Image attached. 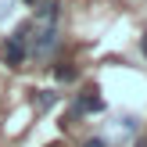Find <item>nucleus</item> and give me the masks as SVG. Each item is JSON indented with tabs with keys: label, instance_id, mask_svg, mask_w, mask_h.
Masks as SVG:
<instances>
[{
	"label": "nucleus",
	"instance_id": "nucleus-9",
	"mask_svg": "<svg viewBox=\"0 0 147 147\" xmlns=\"http://www.w3.org/2000/svg\"><path fill=\"white\" fill-rule=\"evenodd\" d=\"M25 4H36V0H25Z\"/></svg>",
	"mask_w": 147,
	"mask_h": 147
},
{
	"label": "nucleus",
	"instance_id": "nucleus-3",
	"mask_svg": "<svg viewBox=\"0 0 147 147\" xmlns=\"http://www.w3.org/2000/svg\"><path fill=\"white\" fill-rule=\"evenodd\" d=\"M86 111H104V97H100V90L97 86H90V90H83L76 97V104H72V119H79V115H86Z\"/></svg>",
	"mask_w": 147,
	"mask_h": 147
},
{
	"label": "nucleus",
	"instance_id": "nucleus-2",
	"mask_svg": "<svg viewBox=\"0 0 147 147\" xmlns=\"http://www.w3.org/2000/svg\"><path fill=\"white\" fill-rule=\"evenodd\" d=\"M25 57H29V22H22L14 29V36H7V43H4V61L11 68H18Z\"/></svg>",
	"mask_w": 147,
	"mask_h": 147
},
{
	"label": "nucleus",
	"instance_id": "nucleus-7",
	"mask_svg": "<svg viewBox=\"0 0 147 147\" xmlns=\"http://www.w3.org/2000/svg\"><path fill=\"white\" fill-rule=\"evenodd\" d=\"M83 147H108V144H104V140H100V136H93V140H86Z\"/></svg>",
	"mask_w": 147,
	"mask_h": 147
},
{
	"label": "nucleus",
	"instance_id": "nucleus-6",
	"mask_svg": "<svg viewBox=\"0 0 147 147\" xmlns=\"http://www.w3.org/2000/svg\"><path fill=\"white\" fill-rule=\"evenodd\" d=\"M11 7H14V0H0V18H7V14H11Z\"/></svg>",
	"mask_w": 147,
	"mask_h": 147
},
{
	"label": "nucleus",
	"instance_id": "nucleus-4",
	"mask_svg": "<svg viewBox=\"0 0 147 147\" xmlns=\"http://www.w3.org/2000/svg\"><path fill=\"white\" fill-rule=\"evenodd\" d=\"M57 100V93H50V90H40V93H32V108L36 111H47L50 104Z\"/></svg>",
	"mask_w": 147,
	"mask_h": 147
},
{
	"label": "nucleus",
	"instance_id": "nucleus-5",
	"mask_svg": "<svg viewBox=\"0 0 147 147\" xmlns=\"http://www.w3.org/2000/svg\"><path fill=\"white\" fill-rule=\"evenodd\" d=\"M54 76L61 79V83H72V79L79 76V68H76V65H57V68H54Z\"/></svg>",
	"mask_w": 147,
	"mask_h": 147
},
{
	"label": "nucleus",
	"instance_id": "nucleus-8",
	"mask_svg": "<svg viewBox=\"0 0 147 147\" xmlns=\"http://www.w3.org/2000/svg\"><path fill=\"white\" fill-rule=\"evenodd\" d=\"M140 50H144V57H147V32H144V40H140Z\"/></svg>",
	"mask_w": 147,
	"mask_h": 147
},
{
	"label": "nucleus",
	"instance_id": "nucleus-1",
	"mask_svg": "<svg viewBox=\"0 0 147 147\" xmlns=\"http://www.w3.org/2000/svg\"><path fill=\"white\" fill-rule=\"evenodd\" d=\"M32 7H36V14L29 22V32H36V36H29V54L47 57L61 43V4L57 0H43V4L36 0Z\"/></svg>",
	"mask_w": 147,
	"mask_h": 147
}]
</instances>
